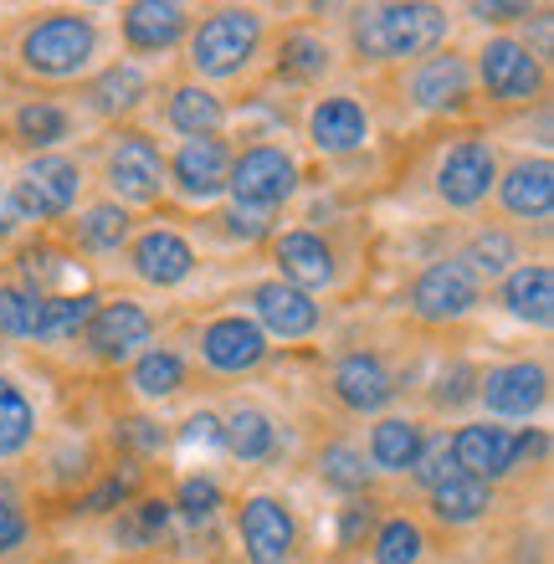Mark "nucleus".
Wrapping results in <instances>:
<instances>
[{
	"instance_id": "dca6fc26",
	"label": "nucleus",
	"mask_w": 554,
	"mask_h": 564,
	"mask_svg": "<svg viewBox=\"0 0 554 564\" xmlns=\"http://www.w3.org/2000/svg\"><path fill=\"white\" fill-rule=\"evenodd\" d=\"M252 308H257V328L278 334V339H303L318 328V303L287 282H262L252 288Z\"/></svg>"
},
{
	"instance_id": "f257e3e1",
	"label": "nucleus",
	"mask_w": 554,
	"mask_h": 564,
	"mask_svg": "<svg viewBox=\"0 0 554 564\" xmlns=\"http://www.w3.org/2000/svg\"><path fill=\"white\" fill-rule=\"evenodd\" d=\"M349 36L365 62L426 57L447 42V11L442 6H365L349 21Z\"/></svg>"
},
{
	"instance_id": "4c0bfd02",
	"label": "nucleus",
	"mask_w": 554,
	"mask_h": 564,
	"mask_svg": "<svg viewBox=\"0 0 554 564\" xmlns=\"http://www.w3.org/2000/svg\"><path fill=\"white\" fill-rule=\"evenodd\" d=\"M421 550H426V539L411 519H390L374 529V564H416Z\"/></svg>"
},
{
	"instance_id": "2eb2a0df",
	"label": "nucleus",
	"mask_w": 554,
	"mask_h": 564,
	"mask_svg": "<svg viewBox=\"0 0 554 564\" xmlns=\"http://www.w3.org/2000/svg\"><path fill=\"white\" fill-rule=\"evenodd\" d=\"M200 355H206L210 370H221V375L257 370V365H262V355H268V334H262L252 318L226 313V318L206 324V334H200Z\"/></svg>"
},
{
	"instance_id": "09e8293b",
	"label": "nucleus",
	"mask_w": 554,
	"mask_h": 564,
	"mask_svg": "<svg viewBox=\"0 0 554 564\" xmlns=\"http://www.w3.org/2000/svg\"><path fill=\"white\" fill-rule=\"evenodd\" d=\"M472 15L478 21H519V15H529V6H472Z\"/></svg>"
},
{
	"instance_id": "79ce46f5",
	"label": "nucleus",
	"mask_w": 554,
	"mask_h": 564,
	"mask_svg": "<svg viewBox=\"0 0 554 564\" xmlns=\"http://www.w3.org/2000/svg\"><path fill=\"white\" fill-rule=\"evenodd\" d=\"M216 503H221V492H216V482L210 477H185L181 482V513L185 519H210L216 513Z\"/></svg>"
},
{
	"instance_id": "8fccbe9b",
	"label": "nucleus",
	"mask_w": 554,
	"mask_h": 564,
	"mask_svg": "<svg viewBox=\"0 0 554 564\" xmlns=\"http://www.w3.org/2000/svg\"><path fill=\"white\" fill-rule=\"evenodd\" d=\"M185 436H191V442H195V436H200V442H221V421H216V416H195Z\"/></svg>"
},
{
	"instance_id": "4be33fe9",
	"label": "nucleus",
	"mask_w": 554,
	"mask_h": 564,
	"mask_svg": "<svg viewBox=\"0 0 554 564\" xmlns=\"http://www.w3.org/2000/svg\"><path fill=\"white\" fill-rule=\"evenodd\" d=\"M503 206L509 216H524V221H544L554 210V164L544 160H519L503 175Z\"/></svg>"
},
{
	"instance_id": "1a4fd4ad",
	"label": "nucleus",
	"mask_w": 554,
	"mask_h": 564,
	"mask_svg": "<svg viewBox=\"0 0 554 564\" xmlns=\"http://www.w3.org/2000/svg\"><path fill=\"white\" fill-rule=\"evenodd\" d=\"M108 185L119 200L150 206L165 191V160L144 134H119V144L108 149Z\"/></svg>"
},
{
	"instance_id": "f704fd0d",
	"label": "nucleus",
	"mask_w": 554,
	"mask_h": 564,
	"mask_svg": "<svg viewBox=\"0 0 554 564\" xmlns=\"http://www.w3.org/2000/svg\"><path fill=\"white\" fill-rule=\"evenodd\" d=\"M42 297L46 293H31L21 282H6V288H0V334H11V339H36Z\"/></svg>"
},
{
	"instance_id": "a211bd4d",
	"label": "nucleus",
	"mask_w": 554,
	"mask_h": 564,
	"mask_svg": "<svg viewBox=\"0 0 554 564\" xmlns=\"http://www.w3.org/2000/svg\"><path fill=\"white\" fill-rule=\"evenodd\" d=\"M272 257H278V272H283L278 282L298 288V293L329 288L334 282V252H329V241L314 237V231H283L278 247H272Z\"/></svg>"
},
{
	"instance_id": "c03bdc74",
	"label": "nucleus",
	"mask_w": 554,
	"mask_h": 564,
	"mask_svg": "<svg viewBox=\"0 0 554 564\" xmlns=\"http://www.w3.org/2000/svg\"><path fill=\"white\" fill-rule=\"evenodd\" d=\"M370 529H374V508L370 503H349L345 513H339V544H345V550H355Z\"/></svg>"
},
{
	"instance_id": "393cba45",
	"label": "nucleus",
	"mask_w": 554,
	"mask_h": 564,
	"mask_svg": "<svg viewBox=\"0 0 554 564\" xmlns=\"http://www.w3.org/2000/svg\"><path fill=\"white\" fill-rule=\"evenodd\" d=\"M150 98V77L139 73L134 62H119V67H104V73L93 77L88 88V104L108 119H119V113H134L139 104Z\"/></svg>"
},
{
	"instance_id": "cd10ccee",
	"label": "nucleus",
	"mask_w": 554,
	"mask_h": 564,
	"mask_svg": "<svg viewBox=\"0 0 554 564\" xmlns=\"http://www.w3.org/2000/svg\"><path fill=\"white\" fill-rule=\"evenodd\" d=\"M421 442H426V436H421V426L411 416H385L370 431V462L380 473H405V467L416 462Z\"/></svg>"
},
{
	"instance_id": "b1692460",
	"label": "nucleus",
	"mask_w": 554,
	"mask_h": 564,
	"mask_svg": "<svg viewBox=\"0 0 554 564\" xmlns=\"http://www.w3.org/2000/svg\"><path fill=\"white\" fill-rule=\"evenodd\" d=\"M503 308L524 324H550L554 318V272L544 262H524L503 278Z\"/></svg>"
},
{
	"instance_id": "473e14b6",
	"label": "nucleus",
	"mask_w": 554,
	"mask_h": 564,
	"mask_svg": "<svg viewBox=\"0 0 554 564\" xmlns=\"http://www.w3.org/2000/svg\"><path fill=\"white\" fill-rule=\"evenodd\" d=\"M472 278H509L513 262H519V247H513L509 231H478V237L467 241V252L457 257Z\"/></svg>"
},
{
	"instance_id": "4468645a",
	"label": "nucleus",
	"mask_w": 554,
	"mask_h": 564,
	"mask_svg": "<svg viewBox=\"0 0 554 564\" xmlns=\"http://www.w3.org/2000/svg\"><path fill=\"white\" fill-rule=\"evenodd\" d=\"M452 462H457V473L463 477H478V482H493V477L513 473L519 467V436L503 426H463L452 436Z\"/></svg>"
},
{
	"instance_id": "864d4df0",
	"label": "nucleus",
	"mask_w": 554,
	"mask_h": 564,
	"mask_svg": "<svg viewBox=\"0 0 554 564\" xmlns=\"http://www.w3.org/2000/svg\"><path fill=\"white\" fill-rule=\"evenodd\" d=\"M160 564H165V560H160Z\"/></svg>"
},
{
	"instance_id": "7c9ffc66",
	"label": "nucleus",
	"mask_w": 554,
	"mask_h": 564,
	"mask_svg": "<svg viewBox=\"0 0 554 564\" xmlns=\"http://www.w3.org/2000/svg\"><path fill=\"white\" fill-rule=\"evenodd\" d=\"M67 134H73V119H67V108H62V104L36 98V104L15 108V139H21V144L52 149V144H62Z\"/></svg>"
},
{
	"instance_id": "a878e982",
	"label": "nucleus",
	"mask_w": 554,
	"mask_h": 564,
	"mask_svg": "<svg viewBox=\"0 0 554 564\" xmlns=\"http://www.w3.org/2000/svg\"><path fill=\"white\" fill-rule=\"evenodd\" d=\"M493 508V482H478V477H452L442 488H432V513L452 529H463V523H478L482 513Z\"/></svg>"
},
{
	"instance_id": "c9c22d12",
	"label": "nucleus",
	"mask_w": 554,
	"mask_h": 564,
	"mask_svg": "<svg viewBox=\"0 0 554 564\" xmlns=\"http://www.w3.org/2000/svg\"><path fill=\"white\" fill-rule=\"evenodd\" d=\"M123 237H129V216H123V206H113V200L88 206L83 221H77V241H83L88 252H113V247H123Z\"/></svg>"
},
{
	"instance_id": "aec40b11",
	"label": "nucleus",
	"mask_w": 554,
	"mask_h": 564,
	"mask_svg": "<svg viewBox=\"0 0 554 564\" xmlns=\"http://www.w3.org/2000/svg\"><path fill=\"white\" fill-rule=\"evenodd\" d=\"M134 272L144 282H154V288H175V282H185L195 272L191 241H185L181 231L154 226V231H144V237L134 241Z\"/></svg>"
},
{
	"instance_id": "5701e85b",
	"label": "nucleus",
	"mask_w": 554,
	"mask_h": 564,
	"mask_svg": "<svg viewBox=\"0 0 554 564\" xmlns=\"http://www.w3.org/2000/svg\"><path fill=\"white\" fill-rule=\"evenodd\" d=\"M334 395L349 405V411H380V405L395 395V386H390V370L380 365L374 355H349L339 359V370H334Z\"/></svg>"
},
{
	"instance_id": "72a5a7b5",
	"label": "nucleus",
	"mask_w": 554,
	"mask_h": 564,
	"mask_svg": "<svg viewBox=\"0 0 554 564\" xmlns=\"http://www.w3.org/2000/svg\"><path fill=\"white\" fill-rule=\"evenodd\" d=\"M185 386V365L175 349H150V355H139L134 365V390L139 395H150V401H165L175 390Z\"/></svg>"
},
{
	"instance_id": "39448f33",
	"label": "nucleus",
	"mask_w": 554,
	"mask_h": 564,
	"mask_svg": "<svg viewBox=\"0 0 554 564\" xmlns=\"http://www.w3.org/2000/svg\"><path fill=\"white\" fill-rule=\"evenodd\" d=\"M226 191H231L237 206L272 210L298 191V164H293V154L278 149V144H252L247 154L231 160V170H226Z\"/></svg>"
},
{
	"instance_id": "6ab92c4d",
	"label": "nucleus",
	"mask_w": 554,
	"mask_h": 564,
	"mask_svg": "<svg viewBox=\"0 0 554 564\" xmlns=\"http://www.w3.org/2000/svg\"><path fill=\"white\" fill-rule=\"evenodd\" d=\"M308 139L318 154H355L370 139V113L355 98H324L308 113Z\"/></svg>"
},
{
	"instance_id": "2f4dec72",
	"label": "nucleus",
	"mask_w": 554,
	"mask_h": 564,
	"mask_svg": "<svg viewBox=\"0 0 554 564\" xmlns=\"http://www.w3.org/2000/svg\"><path fill=\"white\" fill-rule=\"evenodd\" d=\"M31 436H36V411L21 390L0 375V457H15V452H26Z\"/></svg>"
},
{
	"instance_id": "7ed1b4c3",
	"label": "nucleus",
	"mask_w": 554,
	"mask_h": 564,
	"mask_svg": "<svg viewBox=\"0 0 554 564\" xmlns=\"http://www.w3.org/2000/svg\"><path fill=\"white\" fill-rule=\"evenodd\" d=\"M98 52V26L88 15L57 11L21 36V62L36 77H77Z\"/></svg>"
},
{
	"instance_id": "603ef678",
	"label": "nucleus",
	"mask_w": 554,
	"mask_h": 564,
	"mask_svg": "<svg viewBox=\"0 0 554 564\" xmlns=\"http://www.w3.org/2000/svg\"><path fill=\"white\" fill-rule=\"evenodd\" d=\"M11 226H15V221H11V216H6V210H0V241L11 237Z\"/></svg>"
},
{
	"instance_id": "3c124183",
	"label": "nucleus",
	"mask_w": 554,
	"mask_h": 564,
	"mask_svg": "<svg viewBox=\"0 0 554 564\" xmlns=\"http://www.w3.org/2000/svg\"><path fill=\"white\" fill-rule=\"evenodd\" d=\"M129 436L139 446H160V431H150V421H129Z\"/></svg>"
},
{
	"instance_id": "f03ea898",
	"label": "nucleus",
	"mask_w": 554,
	"mask_h": 564,
	"mask_svg": "<svg viewBox=\"0 0 554 564\" xmlns=\"http://www.w3.org/2000/svg\"><path fill=\"white\" fill-rule=\"evenodd\" d=\"M262 46V15L247 6L210 11L191 36V67L200 77H237Z\"/></svg>"
},
{
	"instance_id": "a18cd8bd",
	"label": "nucleus",
	"mask_w": 554,
	"mask_h": 564,
	"mask_svg": "<svg viewBox=\"0 0 554 564\" xmlns=\"http://www.w3.org/2000/svg\"><path fill=\"white\" fill-rule=\"evenodd\" d=\"M226 226H231V231H237V237H262V231H268V210H252V206H231L226 210Z\"/></svg>"
},
{
	"instance_id": "e433bc0d",
	"label": "nucleus",
	"mask_w": 554,
	"mask_h": 564,
	"mask_svg": "<svg viewBox=\"0 0 554 564\" xmlns=\"http://www.w3.org/2000/svg\"><path fill=\"white\" fill-rule=\"evenodd\" d=\"M318 477L339 492H360L370 482V467H365V452L349 442H329L324 446V457H318Z\"/></svg>"
},
{
	"instance_id": "f8f14e48",
	"label": "nucleus",
	"mask_w": 554,
	"mask_h": 564,
	"mask_svg": "<svg viewBox=\"0 0 554 564\" xmlns=\"http://www.w3.org/2000/svg\"><path fill=\"white\" fill-rule=\"evenodd\" d=\"M88 344L93 355L108 359V365H123V359H134L144 344H150L154 334V318L139 303H129V297H119V303H98V313L88 318Z\"/></svg>"
},
{
	"instance_id": "bb28decb",
	"label": "nucleus",
	"mask_w": 554,
	"mask_h": 564,
	"mask_svg": "<svg viewBox=\"0 0 554 564\" xmlns=\"http://www.w3.org/2000/svg\"><path fill=\"white\" fill-rule=\"evenodd\" d=\"M221 442L231 446L241 462H262L278 452V426H272V416L262 405H237L221 426Z\"/></svg>"
},
{
	"instance_id": "9d476101",
	"label": "nucleus",
	"mask_w": 554,
	"mask_h": 564,
	"mask_svg": "<svg viewBox=\"0 0 554 564\" xmlns=\"http://www.w3.org/2000/svg\"><path fill=\"white\" fill-rule=\"evenodd\" d=\"M550 395V375L544 365H498V370L478 375V401L493 411V416L509 421H529Z\"/></svg>"
},
{
	"instance_id": "37998d69",
	"label": "nucleus",
	"mask_w": 554,
	"mask_h": 564,
	"mask_svg": "<svg viewBox=\"0 0 554 564\" xmlns=\"http://www.w3.org/2000/svg\"><path fill=\"white\" fill-rule=\"evenodd\" d=\"M472 386H478V375H472V365H452V370L442 375V386H436L432 395H436V405H463L467 395H478Z\"/></svg>"
},
{
	"instance_id": "412c9836",
	"label": "nucleus",
	"mask_w": 554,
	"mask_h": 564,
	"mask_svg": "<svg viewBox=\"0 0 554 564\" xmlns=\"http://www.w3.org/2000/svg\"><path fill=\"white\" fill-rule=\"evenodd\" d=\"M185 21H191V11L175 0H139L123 11V42L134 52H165L185 36Z\"/></svg>"
},
{
	"instance_id": "6e6552de",
	"label": "nucleus",
	"mask_w": 554,
	"mask_h": 564,
	"mask_svg": "<svg viewBox=\"0 0 554 564\" xmlns=\"http://www.w3.org/2000/svg\"><path fill=\"white\" fill-rule=\"evenodd\" d=\"M493 185H498V154L488 139H463V144H452L442 170H436V195L457 210H472L478 200H488Z\"/></svg>"
},
{
	"instance_id": "a19ab883",
	"label": "nucleus",
	"mask_w": 554,
	"mask_h": 564,
	"mask_svg": "<svg viewBox=\"0 0 554 564\" xmlns=\"http://www.w3.org/2000/svg\"><path fill=\"white\" fill-rule=\"evenodd\" d=\"M26 539V513H21V498L15 488L0 477V554H11L15 544Z\"/></svg>"
},
{
	"instance_id": "423d86ee",
	"label": "nucleus",
	"mask_w": 554,
	"mask_h": 564,
	"mask_svg": "<svg viewBox=\"0 0 554 564\" xmlns=\"http://www.w3.org/2000/svg\"><path fill=\"white\" fill-rule=\"evenodd\" d=\"M478 77L493 104H529L544 88V62L534 46L513 42V36H493L478 52Z\"/></svg>"
},
{
	"instance_id": "c85d7f7f",
	"label": "nucleus",
	"mask_w": 554,
	"mask_h": 564,
	"mask_svg": "<svg viewBox=\"0 0 554 564\" xmlns=\"http://www.w3.org/2000/svg\"><path fill=\"white\" fill-rule=\"evenodd\" d=\"M221 119H226V108H221V98L210 88H175L170 93V123L181 129L185 139H200V134H216L221 129Z\"/></svg>"
},
{
	"instance_id": "58836bf2",
	"label": "nucleus",
	"mask_w": 554,
	"mask_h": 564,
	"mask_svg": "<svg viewBox=\"0 0 554 564\" xmlns=\"http://www.w3.org/2000/svg\"><path fill=\"white\" fill-rule=\"evenodd\" d=\"M329 67V46L318 42V36H308V31H293L283 42V62H278V73L287 77H318Z\"/></svg>"
},
{
	"instance_id": "ea45409f",
	"label": "nucleus",
	"mask_w": 554,
	"mask_h": 564,
	"mask_svg": "<svg viewBox=\"0 0 554 564\" xmlns=\"http://www.w3.org/2000/svg\"><path fill=\"white\" fill-rule=\"evenodd\" d=\"M411 477H416L426 492L442 488V482H452V477H457V462H452V436H432V442H421L416 462H411Z\"/></svg>"
},
{
	"instance_id": "0eeeda50",
	"label": "nucleus",
	"mask_w": 554,
	"mask_h": 564,
	"mask_svg": "<svg viewBox=\"0 0 554 564\" xmlns=\"http://www.w3.org/2000/svg\"><path fill=\"white\" fill-rule=\"evenodd\" d=\"M237 529L247 564H293V554H298V519L283 498H268V492L247 498Z\"/></svg>"
},
{
	"instance_id": "f3484780",
	"label": "nucleus",
	"mask_w": 554,
	"mask_h": 564,
	"mask_svg": "<svg viewBox=\"0 0 554 564\" xmlns=\"http://www.w3.org/2000/svg\"><path fill=\"white\" fill-rule=\"evenodd\" d=\"M467 93H472V67H467L457 52H432L411 73V98L432 113H447V108H463Z\"/></svg>"
},
{
	"instance_id": "c756f323",
	"label": "nucleus",
	"mask_w": 554,
	"mask_h": 564,
	"mask_svg": "<svg viewBox=\"0 0 554 564\" xmlns=\"http://www.w3.org/2000/svg\"><path fill=\"white\" fill-rule=\"evenodd\" d=\"M93 313H98V297L93 293L42 297V324H36V339H73V334L88 328Z\"/></svg>"
},
{
	"instance_id": "20e7f679",
	"label": "nucleus",
	"mask_w": 554,
	"mask_h": 564,
	"mask_svg": "<svg viewBox=\"0 0 554 564\" xmlns=\"http://www.w3.org/2000/svg\"><path fill=\"white\" fill-rule=\"evenodd\" d=\"M77 191H83V170L67 154H36L11 185V216H21V221L67 216L77 206Z\"/></svg>"
},
{
	"instance_id": "ddd939ff",
	"label": "nucleus",
	"mask_w": 554,
	"mask_h": 564,
	"mask_svg": "<svg viewBox=\"0 0 554 564\" xmlns=\"http://www.w3.org/2000/svg\"><path fill=\"white\" fill-rule=\"evenodd\" d=\"M226 170H231V149H226V139H216V134L185 139V144L175 149V160L165 164V175L175 180V191H181L185 200H210V195H221Z\"/></svg>"
},
{
	"instance_id": "9b49d317",
	"label": "nucleus",
	"mask_w": 554,
	"mask_h": 564,
	"mask_svg": "<svg viewBox=\"0 0 554 564\" xmlns=\"http://www.w3.org/2000/svg\"><path fill=\"white\" fill-rule=\"evenodd\" d=\"M411 308L432 324H447V318H463V313L478 308V278L452 257V262H432V268L416 278L411 288Z\"/></svg>"
},
{
	"instance_id": "de8ad7c7",
	"label": "nucleus",
	"mask_w": 554,
	"mask_h": 564,
	"mask_svg": "<svg viewBox=\"0 0 554 564\" xmlns=\"http://www.w3.org/2000/svg\"><path fill=\"white\" fill-rule=\"evenodd\" d=\"M123 498H129V482H119V477H108L104 488L93 492V498H88V503H83V508H88V513H108V508H113V503H123Z\"/></svg>"
},
{
	"instance_id": "49530a36",
	"label": "nucleus",
	"mask_w": 554,
	"mask_h": 564,
	"mask_svg": "<svg viewBox=\"0 0 554 564\" xmlns=\"http://www.w3.org/2000/svg\"><path fill=\"white\" fill-rule=\"evenodd\" d=\"M134 523L144 529V539L165 534V523H170V503H165V498H150V503H139V508H134Z\"/></svg>"
}]
</instances>
